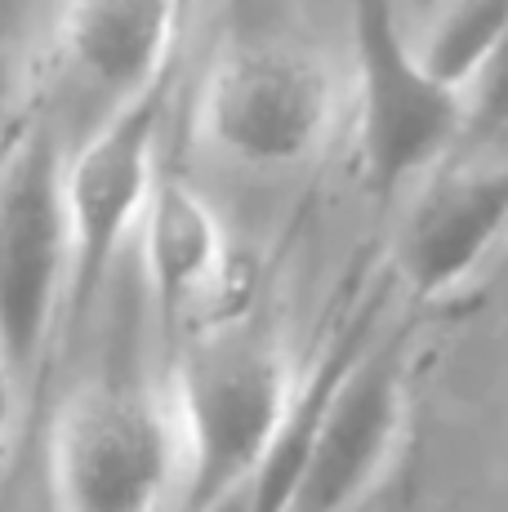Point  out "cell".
<instances>
[{
  "label": "cell",
  "instance_id": "obj_8",
  "mask_svg": "<svg viewBox=\"0 0 508 512\" xmlns=\"http://www.w3.org/2000/svg\"><path fill=\"white\" fill-rule=\"evenodd\" d=\"M508 236V161H442L424 174L393 236L397 277L415 299H446Z\"/></svg>",
  "mask_w": 508,
  "mask_h": 512
},
{
  "label": "cell",
  "instance_id": "obj_2",
  "mask_svg": "<svg viewBox=\"0 0 508 512\" xmlns=\"http://www.w3.org/2000/svg\"><path fill=\"white\" fill-rule=\"evenodd\" d=\"M63 170V121L45 98H27L0 147V361L23 397L45 379L67 308L72 232Z\"/></svg>",
  "mask_w": 508,
  "mask_h": 512
},
{
  "label": "cell",
  "instance_id": "obj_15",
  "mask_svg": "<svg viewBox=\"0 0 508 512\" xmlns=\"http://www.w3.org/2000/svg\"><path fill=\"white\" fill-rule=\"evenodd\" d=\"M205 512H250V481L246 486H237L232 495H223V499H214Z\"/></svg>",
  "mask_w": 508,
  "mask_h": 512
},
{
  "label": "cell",
  "instance_id": "obj_14",
  "mask_svg": "<svg viewBox=\"0 0 508 512\" xmlns=\"http://www.w3.org/2000/svg\"><path fill=\"white\" fill-rule=\"evenodd\" d=\"M18 401H23V392H18V383L9 379L5 361H0V455H5V441H9V428H14Z\"/></svg>",
  "mask_w": 508,
  "mask_h": 512
},
{
  "label": "cell",
  "instance_id": "obj_7",
  "mask_svg": "<svg viewBox=\"0 0 508 512\" xmlns=\"http://www.w3.org/2000/svg\"><path fill=\"white\" fill-rule=\"evenodd\" d=\"M335 76L326 58L286 36H246L214 63L201 94V134L254 170H286L326 143Z\"/></svg>",
  "mask_w": 508,
  "mask_h": 512
},
{
  "label": "cell",
  "instance_id": "obj_9",
  "mask_svg": "<svg viewBox=\"0 0 508 512\" xmlns=\"http://www.w3.org/2000/svg\"><path fill=\"white\" fill-rule=\"evenodd\" d=\"M183 0H63L58 58L76 90L112 107L165 85V58L179 36Z\"/></svg>",
  "mask_w": 508,
  "mask_h": 512
},
{
  "label": "cell",
  "instance_id": "obj_3",
  "mask_svg": "<svg viewBox=\"0 0 508 512\" xmlns=\"http://www.w3.org/2000/svg\"><path fill=\"white\" fill-rule=\"evenodd\" d=\"M295 374L277 339L254 326H214L183 348L170 419L179 490L170 512H205L259 472L295 401Z\"/></svg>",
  "mask_w": 508,
  "mask_h": 512
},
{
  "label": "cell",
  "instance_id": "obj_13",
  "mask_svg": "<svg viewBox=\"0 0 508 512\" xmlns=\"http://www.w3.org/2000/svg\"><path fill=\"white\" fill-rule=\"evenodd\" d=\"M468 134H500L508 130V27L491 41L482 63L464 81Z\"/></svg>",
  "mask_w": 508,
  "mask_h": 512
},
{
  "label": "cell",
  "instance_id": "obj_6",
  "mask_svg": "<svg viewBox=\"0 0 508 512\" xmlns=\"http://www.w3.org/2000/svg\"><path fill=\"white\" fill-rule=\"evenodd\" d=\"M165 85L112 107L76 143H67L63 201L72 232L63 330H81L112 277L121 245L139 232L148 196L161 174Z\"/></svg>",
  "mask_w": 508,
  "mask_h": 512
},
{
  "label": "cell",
  "instance_id": "obj_12",
  "mask_svg": "<svg viewBox=\"0 0 508 512\" xmlns=\"http://www.w3.org/2000/svg\"><path fill=\"white\" fill-rule=\"evenodd\" d=\"M36 0H0V147L14 121L23 116V67H27V27Z\"/></svg>",
  "mask_w": 508,
  "mask_h": 512
},
{
  "label": "cell",
  "instance_id": "obj_4",
  "mask_svg": "<svg viewBox=\"0 0 508 512\" xmlns=\"http://www.w3.org/2000/svg\"><path fill=\"white\" fill-rule=\"evenodd\" d=\"M179 437L143 374L107 366L58 406L50 428L54 512H170Z\"/></svg>",
  "mask_w": 508,
  "mask_h": 512
},
{
  "label": "cell",
  "instance_id": "obj_11",
  "mask_svg": "<svg viewBox=\"0 0 508 512\" xmlns=\"http://www.w3.org/2000/svg\"><path fill=\"white\" fill-rule=\"evenodd\" d=\"M504 27H508V0H455L433 23V32L424 36L419 58H424V67L437 81L464 90V81L473 76V67L482 63V54Z\"/></svg>",
  "mask_w": 508,
  "mask_h": 512
},
{
  "label": "cell",
  "instance_id": "obj_1",
  "mask_svg": "<svg viewBox=\"0 0 508 512\" xmlns=\"http://www.w3.org/2000/svg\"><path fill=\"white\" fill-rule=\"evenodd\" d=\"M406 423V343L348 330L290 401L250 477V512H357L393 472Z\"/></svg>",
  "mask_w": 508,
  "mask_h": 512
},
{
  "label": "cell",
  "instance_id": "obj_10",
  "mask_svg": "<svg viewBox=\"0 0 508 512\" xmlns=\"http://www.w3.org/2000/svg\"><path fill=\"white\" fill-rule=\"evenodd\" d=\"M139 236H143L148 285L170 321L188 317L205 299L219 294L223 277H228V263H232L228 232H223L214 205L188 179L165 170V165L156 174Z\"/></svg>",
  "mask_w": 508,
  "mask_h": 512
},
{
  "label": "cell",
  "instance_id": "obj_5",
  "mask_svg": "<svg viewBox=\"0 0 508 512\" xmlns=\"http://www.w3.org/2000/svg\"><path fill=\"white\" fill-rule=\"evenodd\" d=\"M357 63V156L375 201L451 161L468 134L464 90L437 81L406 41L397 0H348Z\"/></svg>",
  "mask_w": 508,
  "mask_h": 512
}]
</instances>
